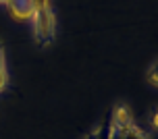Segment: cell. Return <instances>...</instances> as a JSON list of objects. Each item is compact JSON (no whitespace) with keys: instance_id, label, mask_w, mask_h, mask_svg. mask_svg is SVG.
Listing matches in <instances>:
<instances>
[{"instance_id":"1","label":"cell","mask_w":158,"mask_h":139,"mask_svg":"<svg viewBox=\"0 0 158 139\" xmlns=\"http://www.w3.org/2000/svg\"><path fill=\"white\" fill-rule=\"evenodd\" d=\"M106 139H148V135L135 125L127 106H117L106 127Z\"/></svg>"},{"instance_id":"4","label":"cell","mask_w":158,"mask_h":139,"mask_svg":"<svg viewBox=\"0 0 158 139\" xmlns=\"http://www.w3.org/2000/svg\"><path fill=\"white\" fill-rule=\"evenodd\" d=\"M83 139H106V127H98V129H94L92 133H87Z\"/></svg>"},{"instance_id":"3","label":"cell","mask_w":158,"mask_h":139,"mask_svg":"<svg viewBox=\"0 0 158 139\" xmlns=\"http://www.w3.org/2000/svg\"><path fill=\"white\" fill-rule=\"evenodd\" d=\"M8 85V73H6V60H4V50L0 44V92H4Z\"/></svg>"},{"instance_id":"2","label":"cell","mask_w":158,"mask_h":139,"mask_svg":"<svg viewBox=\"0 0 158 139\" xmlns=\"http://www.w3.org/2000/svg\"><path fill=\"white\" fill-rule=\"evenodd\" d=\"M6 8L10 17L17 21H29V19L33 21V17L38 13V6L33 0H6Z\"/></svg>"},{"instance_id":"5","label":"cell","mask_w":158,"mask_h":139,"mask_svg":"<svg viewBox=\"0 0 158 139\" xmlns=\"http://www.w3.org/2000/svg\"><path fill=\"white\" fill-rule=\"evenodd\" d=\"M156 81H158V75H156V64H152L150 67V73H148V83L154 87L156 85Z\"/></svg>"}]
</instances>
